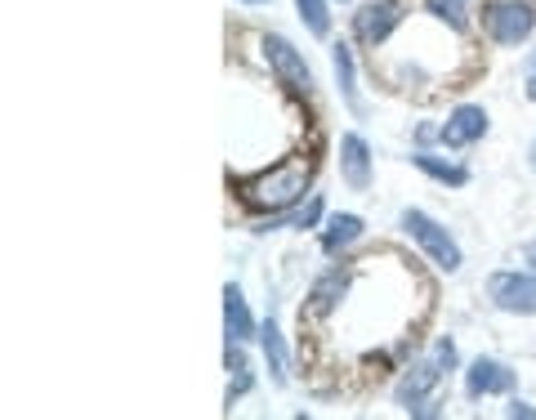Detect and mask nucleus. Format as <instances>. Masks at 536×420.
I'll list each match as a JSON object with an SVG mask.
<instances>
[{"instance_id":"obj_1","label":"nucleus","mask_w":536,"mask_h":420,"mask_svg":"<svg viewBox=\"0 0 536 420\" xmlns=\"http://www.w3.org/2000/svg\"><path fill=\"white\" fill-rule=\"evenodd\" d=\"M309 179H313V161L291 157V161H282V166L264 170V175L242 179L237 193H242V202L251 210H286L309 193Z\"/></svg>"},{"instance_id":"obj_2","label":"nucleus","mask_w":536,"mask_h":420,"mask_svg":"<svg viewBox=\"0 0 536 420\" xmlns=\"http://www.w3.org/2000/svg\"><path fill=\"white\" fill-rule=\"evenodd\" d=\"M402 228H407V233L425 246L429 260H434L438 269H447V273L461 269V251H456V242L447 237V228H438L434 219L425 215V210H407V215H402Z\"/></svg>"},{"instance_id":"obj_3","label":"nucleus","mask_w":536,"mask_h":420,"mask_svg":"<svg viewBox=\"0 0 536 420\" xmlns=\"http://www.w3.org/2000/svg\"><path fill=\"white\" fill-rule=\"evenodd\" d=\"M487 27H492V36H496L501 45H519V41H528V36H532L536 14H532V5H519V0H501V5L487 9Z\"/></svg>"},{"instance_id":"obj_4","label":"nucleus","mask_w":536,"mask_h":420,"mask_svg":"<svg viewBox=\"0 0 536 420\" xmlns=\"http://www.w3.org/2000/svg\"><path fill=\"white\" fill-rule=\"evenodd\" d=\"M487 291H492L496 309H505V313H536V278H532V273H496V278L487 282Z\"/></svg>"},{"instance_id":"obj_5","label":"nucleus","mask_w":536,"mask_h":420,"mask_svg":"<svg viewBox=\"0 0 536 420\" xmlns=\"http://www.w3.org/2000/svg\"><path fill=\"white\" fill-rule=\"evenodd\" d=\"M264 50H268V63H273L277 81H282L286 90H291V94H309L313 90V72L304 68V59L282 41V36H268Z\"/></svg>"},{"instance_id":"obj_6","label":"nucleus","mask_w":536,"mask_h":420,"mask_svg":"<svg viewBox=\"0 0 536 420\" xmlns=\"http://www.w3.org/2000/svg\"><path fill=\"white\" fill-rule=\"evenodd\" d=\"M398 23H402V14H398L394 0H371V5L358 9V18H353V32H358L362 45H380Z\"/></svg>"},{"instance_id":"obj_7","label":"nucleus","mask_w":536,"mask_h":420,"mask_svg":"<svg viewBox=\"0 0 536 420\" xmlns=\"http://www.w3.org/2000/svg\"><path fill=\"white\" fill-rule=\"evenodd\" d=\"M443 371H447V362L438 358V353H434V358H425V362H416V367H407V376H402V380H398V389H394L398 403L411 412V403H420V398H425L429 389H434L438 380H443Z\"/></svg>"},{"instance_id":"obj_8","label":"nucleus","mask_w":536,"mask_h":420,"mask_svg":"<svg viewBox=\"0 0 536 420\" xmlns=\"http://www.w3.org/2000/svg\"><path fill=\"white\" fill-rule=\"evenodd\" d=\"M514 389V371L505 362H492V358H478L465 376V394L469 398H487V394H510Z\"/></svg>"},{"instance_id":"obj_9","label":"nucleus","mask_w":536,"mask_h":420,"mask_svg":"<svg viewBox=\"0 0 536 420\" xmlns=\"http://www.w3.org/2000/svg\"><path fill=\"white\" fill-rule=\"evenodd\" d=\"M487 135V112L483 108H456L452 117H447V126L438 130V139L447 143V148H461V143H474Z\"/></svg>"},{"instance_id":"obj_10","label":"nucleus","mask_w":536,"mask_h":420,"mask_svg":"<svg viewBox=\"0 0 536 420\" xmlns=\"http://www.w3.org/2000/svg\"><path fill=\"white\" fill-rule=\"evenodd\" d=\"M340 166H344V179H349V188H371V152L367 143H362L358 135H344L340 143Z\"/></svg>"},{"instance_id":"obj_11","label":"nucleus","mask_w":536,"mask_h":420,"mask_svg":"<svg viewBox=\"0 0 536 420\" xmlns=\"http://www.w3.org/2000/svg\"><path fill=\"white\" fill-rule=\"evenodd\" d=\"M224 327H228V340H251L255 336L251 309H246V300H242L237 286H228L224 291Z\"/></svg>"},{"instance_id":"obj_12","label":"nucleus","mask_w":536,"mask_h":420,"mask_svg":"<svg viewBox=\"0 0 536 420\" xmlns=\"http://www.w3.org/2000/svg\"><path fill=\"white\" fill-rule=\"evenodd\" d=\"M358 237H362V219L358 215H331L327 233H322V251L335 255V251H344L349 242H358Z\"/></svg>"},{"instance_id":"obj_13","label":"nucleus","mask_w":536,"mask_h":420,"mask_svg":"<svg viewBox=\"0 0 536 420\" xmlns=\"http://www.w3.org/2000/svg\"><path fill=\"white\" fill-rule=\"evenodd\" d=\"M331 63H335V81H340V94L353 112H362V99H358V85H353V54L349 45H335L331 50Z\"/></svg>"},{"instance_id":"obj_14","label":"nucleus","mask_w":536,"mask_h":420,"mask_svg":"<svg viewBox=\"0 0 536 420\" xmlns=\"http://www.w3.org/2000/svg\"><path fill=\"white\" fill-rule=\"evenodd\" d=\"M260 340H264V358H268V371H273V380H277V385H286V345H282V331H277L273 318L264 322Z\"/></svg>"},{"instance_id":"obj_15","label":"nucleus","mask_w":536,"mask_h":420,"mask_svg":"<svg viewBox=\"0 0 536 420\" xmlns=\"http://www.w3.org/2000/svg\"><path fill=\"white\" fill-rule=\"evenodd\" d=\"M416 161L425 175H434V179H443V184H452V188H461L465 179H469V170L465 166H456V161H443V157H434V152H416Z\"/></svg>"},{"instance_id":"obj_16","label":"nucleus","mask_w":536,"mask_h":420,"mask_svg":"<svg viewBox=\"0 0 536 420\" xmlns=\"http://www.w3.org/2000/svg\"><path fill=\"white\" fill-rule=\"evenodd\" d=\"M228 371H233V389H228V403H233L251 389V362L242 353V340H228Z\"/></svg>"},{"instance_id":"obj_17","label":"nucleus","mask_w":536,"mask_h":420,"mask_svg":"<svg viewBox=\"0 0 536 420\" xmlns=\"http://www.w3.org/2000/svg\"><path fill=\"white\" fill-rule=\"evenodd\" d=\"M344 286H349V278H344V273H331V278H322L318 286H313V309L327 313L331 304L344 295Z\"/></svg>"},{"instance_id":"obj_18","label":"nucleus","mask_w":536,"mask_h":420,"mask_svg":"<svg viewBox=\"0 0 536 420\" xmlns=\"http://www.w3.org/2000/svg\"><path fill=\"white\" fill-rule=\"evenodd\" d=\"M304 14V23H309L313 36H327L331 32V14H327V0H295Z\"/></svg>"},{"instance_id":"obj_19","label":"nucleus","mask_w":536,"mask_h":420,"mask_svg":"<svg viewBox=\"0 0 536 420\" xmlns=\"http://www.w3.org/2000/svg\"><path fill=\"white\" fill-rule=\"evenodd\" d=\"M429 9H434L443 23H452V27H465V9H461V0H425Z\"/></svg>"},{"instance_id":"obj_20","label":"nucleus","mask_w":536,"mask_h":420,"mask_svg":"<svg viewBox=\"0 0 536 420\" xmlns=\"http://www.w3.org/2000/svg\"><path fill=\"white\" fill-rule=\"evenodd\" d=\"M528 99L536 103V54L528 59Z\"/></svg>"},{"instance_id":"obj_21","label":"nucleus","mask_w":536,"mask_h":420,"mask_svg":"<svg viewBox=\"0 0 536 420\" xmlns=\"http://www.w3.org/2000/svg\"><path fill=\"white\" fill-rule=\"evenodd\" d=\"M510 416H523V420H532L536 412H532V407H528V403H510Z\"/></svg>"},{"instance_id":"obj_22","label":"nucleus","mask_w":536,"mask_h":420,"mask_svg":"<svg viewBox=\"0 0 536 420\" xmlns=\"http://www.w3.org/2000/svg\"><path fill=\"white\" fill-rule=\"evenodd\" d=\"M528 157H532V166H536V143H532V152H528Z\"/></svg>"},{"instance_id":"obj_23","label":"nucleus","mask_w":536,"mask_h":420,"mask_svg":"<svg viewBox=\"0 0 536 420\" xmlns=\"http://www.w3.org/2000/svg\"><path fill=\"white\" fill-rule=\"evenodd\" d=\"M246 5H264V0H246Z\"/></svg>"}]
</instances>
